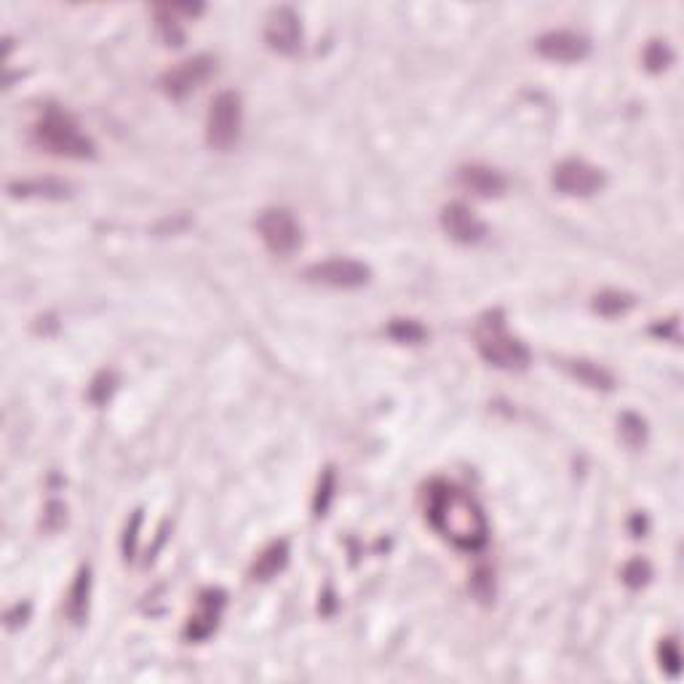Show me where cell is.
Returning <instances> with one entry per match:
<instances>
[{
  "mask_svg": "<svg viewBox=\"0 0 684 684\" xmlns=\"http://www.w3.org/2000/svg\"><path fill=\"white\" fill-rule=\"evenodd\" d=\"M567 369H570L572 375L578 377L580 383H586L588 388H602V391H610L612 385H615L610 372H607L604 367H599V364H591V361H570Z\"/></svg>",
  "mask_w": 684,
  "mask_h": 684,
  "instance_id": "obj_15",
  "label": "cell"
},
{
  "mask_svg": "<svg viewBox=\"0 0 684 684\" xmlns=\"http://www.w3.org/2000/svg\"><path fill=\"white\" fill-rule=\"evenodd\" d=\"M679 663H682V658H679V644H676V639H666V642L660 644V666H666V671L671 676L679 671Z\"/></svg>",
  "mask_w": 684,
  "mask_h": 684,
  "instance_id": "obj_22",
  "label": "cell"
},
{
  "mask_svg": "<svg viewBox=\"0 0 684 684\" xmlns=\"http://www.w3.org/2000/svg\"><path fill=\"white\" fill-rule=\"evenodd\" d=\"M14 193L17 196H65L67 188L65 185H59V182L54 180H46V182H22V185H14Z\"/></svg>",
  "mask_w": 684,
  "mask_h": 684,
  "instance_id": "obj_20",
  "label": "cell"
},
{
  "mask_svg": "<svg viewBox=\"0 0 684 684\" xmlns=\"http://www.w3.org/2000/svg\"><path fill=\"white\" fill-rule=\"evenodd\" d=\"M538 51L546 59H554V62H578V59L588 57L591 43L583 35L570 33V30H559V33L543 35L538 41Z\"/></svg>",
  "mask_w": 684,
  "mask_h": 684,
  "instance_id": "obj_11",
  "label": "cell"
},
{
  "mask_svg": "<svg viewBox=\"0 0 684 684\" xmlns=\"http://www.w3.org/2000/svg\"><path fill=\"white\" fill-rule=\"evenodd\" d=\"M388 334H391L396 342H420L425 340V329L417 321H409V318H396L391 326H388Z\"/></svg>",
  "mask_w": 684,
  "mask_h": 684,
  "instance_id": "obj_19",
  "label": "cell"
},
{
  "mask_svg": "<svg viewBox=\"0 0 684 684\" xmlns=\"http://www.w3.org/2000/svg\"><path fill=\"white\" fill-rule=\"evenodd\" d=\"M631 305H634V297L623 292H602L596 294L594 300V310L596 313H602V316H620V313H626Z\"/></svg>",
  "mask_w": 684,
  "mask_h": 684,
  "instance_id": "obj_17",
  "label": "cell"
},
{
  "mask_svg": "<svg viewBox=\"0 0 684 684\" xmlns=\"http://www.w3.org/2000/svg\"><path fill=\"white\" fill-rule=\"evenodd\" d=\"M265 41L278 54H297L302 41L300 19L289 6H278L270 11L268 25H265Z\"/></svg>",
  "mask_w": 684,
  "mask_h": 684,
  "instance_id": "obj_9",
  "label": "cell"
},
{
  "mask_svg": "<svg viewBox=\"0 0 684 684\" xmlns=\"http://www.w3.org/2000/svg\"><path fill=\"white\" fill-rule=\"evenodd\" d=\"M222 607H225V594L222 591H204L201 599H198V610L193 612L188 628H185V636L193 639V642H201L209 634H214V628L220 623Z\"/></svg>",
  "mask_w": 684,
  "mask_h": 684,
  "instance_id": "obj_12",
  "label": "cell"
},
{
  "mask_svg": "<svg viewBox=\"0 0 684 684\" xmlns=\"http://www.w3.org/2000/svg\"><path fill=\"white\" fill-rule=\"evenodd\" d=\"M241 137V99L233 91L214 97L206 118V139L214 150H230Z\"/></svg>",
  "mask_w": 684,
  "mask_h": 684,
  "instance_id": "obj_4",
  "label": "cell"
},
{
  "mask_svg": "<svg viewBox=\"0 0 684 684\" xmlns=\"http://www.w3.org/2000/svg\"><path fill=\"white\" fill-rule=\"evenodd\" d=\"M644 62L650 65V70H660V67H666L671 62V51L666 49V43H650V49L644 54Z\"/></svg>",
  "mask_w": 684,
  "mask_h": 684,
  "instance_id": "obj_24",
  "label": "cell"
},
{
  "mask_svg": "<svg viewBox=\"0 0 684 684\" xmlns=\"http://www.w3.org/2000/svg\"><path fill=\"white\" fill-rule=\"evenodd\" d=\"M305 278L313 284L334 286V289H356L369 281V268L356 260H326L305 270Z\"/></svg>",
  "mask_w": 684,
  "mask_h": 684,
  "instance_id": "obj_6",
  "label": "cell"
},
{
  "mask_svg": "<svg viewBox=\"0 0 684 684\" xmlns=\"http://www.w3.org/2000/svg\"><path fill=\"white\" fill-rule=\"evenodd\" d=\"M647 578H650V567H647V562H642V559H634V562L628 564L626 570H623V580H626L631 588L644 586Z\"/></svg>",
  "mask_w": 684,
  "mask_h": 684,
  "instance_id": "obj_23",
  "label": "cell"
},
{
  "mask_svg": "<svg viewBox=\"0 0 684 684\" xmlns=\"http://www.w3.org/2000/svg\"><path fill=\"white\" fill-rule=\"evenodd\" d=\"M425 516L441 538L463 551L487 546V519L479 503L449 481H433L425 492Z\"/></svg>",
  "mask_w": 684,
  "mask_h": 684,
  "instance_id": "obj_1",
  "label": "cell"
},
{
  "mask_svg": "<svg viewBox=\"0 0 684 684\" xmlns=\"http://www.w3.org/2000/svg\"><path fill=\"white\" fill-rule=\"evenodd\" d=\"M620 436L628 447H639L644 444V423L636 415H623L620 420Z\"/></svg>",
  "mask_w": 684,
  "mask_h": 684,
  "instance_id": "obj_21",
  "label": "cell"
},
{
  "mask_svg": "<svg viewBox=\"0 0 684 684\" xmlns=\"http://www.w3.org/2000/svg\"><path fill=\"white\" fill-rule=\"evenodd\" d=\"M457 185L473 193V196L495 198L505 190V177L500 171L489 169V166H463L457 171Z\"/></svg>",
  "mask_w": 684,
  "mask_h": 684,
  "instance_id": "obj_13",
  "label": "cell"
},
{
  "mask_svg": "<svg viewBox=\"0 0 684 684\" xmlns=\"http://www.w3.org/2000/svg\"><path fill=\"white\" fill-rule=\"evenodd\" d=\"M155 25H158V33H161L163 41L171 43V46H180L182 38H185L180 22L174 19V11L169 6H158L155 9Z\"/></svg>",
  "mask_w": 684,
  "mask_h": 684,
  "instance_id": "obj_18",
  "label": "cell"
},
{
  "mask_svg": "<svg viewBox=\"0 0 684 684\" xmlns=\"http://www.w3.org/2000/svg\"><path fill=\"white\" fill-rule=\"evenodd\" d=\"M89 586V570H81L78 572V580H75L73 591H70V599H67V612H70V618L78 620V623L86 618V610H89Z\"/></svg>",
  "mask_w": 684,
  "mask_h": 684,
  "instance_id": "obj_16",
  "label": "cell"
},
{
  "mask_svg": "<svg viewBox=\"0 0 684 684\" xmlns=\"http://www.w3.org/2000/svg\"><path fill=\"white\" fill-rule=\"evenodd\" d=\"M604 185L602 171L586 161H562L554 169V188L564 196H591Z\"/></svg>",
  "mask_w": 684,
  "mask_h": 684,
  "instance_id": "obj_7",
  "label": "cell"
},
{
  "mask_svg": "<svg viewBox=\"0 0 684 684\" xmlns=\"http://www.w3.org/2000/svg\"><path fill=\"white\" fill-rule=\"evenodd\" d=\"M214 73V62L209 57H190L180 62L177 67H171L169 73L161 78L163 91L174 99L188 97L190 91H196L201 83Z\"/></svg>",
  "mask_w": 684,
  "mask_h": 684,
  "instance_id": "obj_8",
  "label": "cell"
},
{
  "mask_svg": "<svg viewBox=\"0 0 684 684\" xmlns=\"http://www.w3.org/2000/svg\"><path fill=\"white\" fill-rule=\"evenodd\" d=\"M476 348L492 367L524 369L530 364V351L522 340L508 334L500 313H489L476 326Z\"/></svg>",
  "mask_w": 684,
  "mask_h": 684,
  "instance_id": "obj_2",
  "label": "cell"
},
{
  "mask_svg": "<svg viewBox=\"0 0 684 684\" xmlns=\"http://www.w3.org/2000/svg\"><path fill=\"white\" fill-rule=\"evenodd\" d=\"M286 556H289L286 543H273V546H268L260 556H257V562H254V567H252V578L270 580L276 572L284 570Z\"/></svg>",
  "mask_w": 684,
  "mask_h": 684,
  "instance_id": "obj_14",
  "label": "cell"
},
{
  "mask_svg": "<svg viewBox=\"0 0 684 684\" xmlns=\"http://www.w3.org/2000/svg\"><path fill=\"white\" fill-rule=\"evenodd\" d=\"M257 230H260L265 246L273 254H278V257L292 254L302 241L300 225H297V220L286 209H268V212H262L260 220H257Z\"/></svg>",
  "mask_w": 684,
  "mask_h": 684,
  "instance_id": "obj_5",
  "label": "cell"
},
{
  "mask_svg": "<svg viewBox=\"0 0 684 684\" xmlns=\"http://www.w3.org/2000/svg\"><path fill=\"white\" fill-rule=\"evenodd\" d=\"M35 142L54 155L65 158H91L94 142L81 131L73 115L62 113L57 107L46 110L41 121L35 123Z\"/></svg>",
  "mask_w": 684,
  "mask_h": 684,
  "instance_id": "obj_3",
  "label": "cell"
},
{
  "mask_svg": "<svg viewBox=\"0 0 684 684\" xmlns=\"http://www.w3.org/2000/svg\"><path fill=\"white\" fill-rule=\"evenodd\" d=\"M441 228L452 241L457 244H479L481 238L487 236L484 222L463 204H449L441 212Z\"/></svg>",
  "mask_w": 684,
  "mask_h": 684,
  "instance_id": "obj_10",
  "label": "cell"
}]
</instances>
